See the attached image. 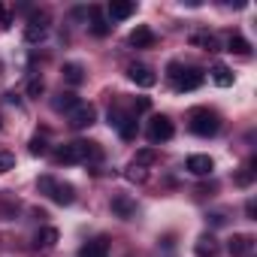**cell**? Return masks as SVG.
<instances>
[{
    "instance_id": "3",
    "label": "cell",
    "mask_w": 257,
    "mask_h": 257,
    "mask_svg": "<svg viewBox=\"0 0 257 257\" xmlns=\"http://www.w3.org/2000/svg\"><path fill=\"white\" fill-rule=\"evenodd\" d=\"M206 82V73L200 67H182V64H170V85L185 94V91H197Z\"/></svg>"
},
{
    "instance_id": "27",
    "label": "cell",
    "mask_w": 257,
    "mask_h": 257,
    "mask_svg": "<svg viewBox=\"0 0 257 257\" xmlns=\"http://www.w3.org/2000/svg\"><path fill=\"white\" fill-rule=\"evenodd\" d=\"M16 167V155L7 152V149H0V173H10Z\"/></svg>"
},
{
    "instance_id": "5",
    "label": "cell",
    "mask_w": 257,
    "mask_h": 257,
    "mask_svg": "<svg viewBox=\"0 0 257 257\" xmlns=\"http://www.w3.org/2000/svg\"><path fill=\"white\" fill-rule=\"evenodd\" d=\"M146 137H149L152 146H161V143H170V140L176 137V127H173V121H170L167 115H155V118L149 121Z\"/></svg>"
},
{
    "instance_id": "25",
    "label": "cell",
    "mask_w": 257,
    "mask_h": 257,
    "mask_svg": "<svg viewBox=\"0 0 257 257\" xmlns=\"http://www.w3.org/2000/svg\"><path fill=\"white\" fill-rule=\"evenodd\" d=\"M28 152H31L34 158H43V155H49V143H46L43 137H34L31 146H28Z\"/></svg>"
},
{
    "instance_id": "22",
    "label": "cell",
    "mask_w": 257,
    "mask_h": 257,
    "mask_svg": "<svg viewBox=\"0 0 257 257\" xmlns=\"http://www.w3.org/2000/svg\"><path fill=\"white\" fill-rule=\"evenodd\" d=\"M212 82H215L218 88H230V85H233V73H230V67L215 64V67H212Z\"/></svg>"
},
{
    "instance_id": "24",
    "label": "cell",
    "mask_w": 257,
    "mask_h": 257,
    "mask_svg": "<svg viewBox=\"0 0 257 257\" xmlns=\"http://www.w3.org/2000/svg\"><path fill=\"white\" fill-rule=\"evenodd\" d=\"M155 161H158V152H155V149H140V152H137V158H134V164H137V167H143V170H146V167H152Z\"/></svg>"
},
{
    "instance_id": "14",
    "label": "cell",
    "mask_w": 257,
    "mask_h": 257,
    "mask_svg": "<svg viewBox=\"0 0 257 257\" xmlns=\"http://www.w3.org/2000/svg\"><path fill=\"white\" fill-rule=\"evenodd\" d=\"M112 212L118 218H124V221H131L137 215V200L127 197V194H118V197H112Z\"/></svg>"
},
{
    "instance_id": "26",
    "label": "cell",
    "mask_w": 257,
    "mask_h": 257,
    "mask_svg": "<svg viewBox=\"0 0 257 257\" xmlns=\"http://www.w3.org/2000/svg\"><path fill=\"white\" fill-rule=\"evenodd\" d=\"M43 91H46V82H43L40 76H34V79L28 82V97H31V100H37V97H40Z\"/></svg>"
},
{
    "instance_id": "19",
    "label": "cell",
    "mask_w": 257,
    "mask_h": 257,
    "mask_svg": "<svg viewBox=\"0 0 257 257\" xmlns=\"http://www.w3.org/2000/svg\"><path fill=\"white\" fill-rule=\"evenodd\" d=\"M79 103H82V100H79V97H76L73 91H61V94H58V97L52 100L55 112H70V109H73V106H79Z\"/></svg>"
},
{
    "instance_id": "4",
    "label": "cell",
    "mask_w": 257,
    "mask_h": 257,
    "mask_svg": "<svg viewBox=\"0 0 257 257\" xmlns=\"http://www.w3.org/2000/svg\"><path fill=\"white\" fill-rule=\"evenodd\" d=\"M188 127H191V134L209 140V137H215V134L221 131V118H218L212 109L200 106V109H191V115H188Z\"/></svg>"
},
{
    "instance_id": "30",
    "label": "cell",
    "mask_w": 257,
    "mask_h": 257,
    "mask_svg": "<svg viewBox=\"0 0 257 257\" xmlns=\"http://www.w3.org/2000/svg\"><path fill=\"white\" fill-rule=\"evenodd\" d=\"M0 25H4V28L13 25V10H10L7 4H0Z\"/></svg>"
},
{
    "instance_id": "9",
    "label": "cell",
    "mask_w": 257,
    "mask_h": 257,
    "mask_svg": "<svg viewBox=\"0 0 257 257\" xmlns=\"http://www.w3.org/2000/svg\"><path fill=\"white\" fill-rule=\"evenodd\" d=\"M127 79H131L137 88H155V85H158L155 70L146 67V64H131V67H127Z\"/></svg>"
},
{
    "instance_id": "16",
    "label": "cell",
    "mask_w": 257,
    "mask_h": 257,
    "mask_svg": "<svg viewBox=\"0 0 257 257\" xmlns=\"http://www.w3.org/2000/svg\"><path fill=\"white\" fill-rule=\"evenodd\" d=\"M191 46H197V49H203V52H221L218 37L209 34V31H194V34H191Z\"/></svg>"
},
{
    "instance_id": "29",
    "label": "cell",
    "mask_w": 257,
    "mask_h": 257,
    "mask_svg": "<svg viewBox=\"0 0 257 257\" xmlns=\"http://www.w3.org/2000/svg\"><path fill=\"white\" fill-rule=\"evenodd\" d=\"M251 167H254V164H248V167L236 176V185H239V188H248V185L254 182V170H251Z\"/></svg>"
},
{
    "instance_id": "23",
    "label": "cell",
    "mask_w": 257,
    "mask_h": 257,
    "mask_svg": "<svg viewBox=\"0 0 257 257\" xmlns=\"http://www.w3.org/2000/svg\"><path fill=\"white\" fill-rule=\"evenodd\" d=\"M227 52H233V55H251V43H248L245 37H239V34H230Z\"/></svg>"
},
{
    "instance_id": "2",
    "label": "cell",
    "mask_w": 257,
    "mask_h": 257,
    "mask_svg": "<svg viewBox=\"0 0 257 257\" xmlns=\"http://www.w3.org/2000/svg\"><path fill=\"white\" fill-rule=\"evenodd\" d=\"M37 188H40V194H46V197H49L52 203H58V206H73V203H76V188H73L70 182L55 179V176H40Z\"/></svg>"
},
{
    "instance_id": "12",
    "label": "cell",
    "mask_w": 257,
    "mask_h": 257,
    "mask_svg": "<svg viewBox=\"0 0 257 257\" xmlns=\"http://www.w3.org/2000/svg\"><path fill=\"white\" fill-rule=\"evenodd\" d=\"M227 251H230V257H251L254 239H251L248 233H236V236L227 242Z\"/></svg>"
},
{
    "instance_id": "10",
    "label": "cell",
    "mask_w": 257,
    "mask_h": 257,
    "mask_svg": "<svg viewBox=\"0 0 257 257\" xmlns=\"http://www.w3.org/2000/svg\"><path fill=\"white\" fill-rule=\"evenodd\" d=\"M185 170H188L191 176L203 179V176H212V173H215V161H212L209 155H191V158L185 161Z\"/></svg>"
},
{
    "instance_id": "28",
    "label": "cell",
    "mask_w": 257,
    "mask_h": 257,
    "mask_svg": "<svg viewBox=\"0 0 257 257\" xmlns=\"http://www.w3.org/2000/svg\"><path fill=\"white\" fill-rule=\"evenodd\" d=\"M127 179H131V182H146V179H149V170L131 164V167H127Z\"/></svg>"
},
{
    "instance_id": "20",
    "label": "cell",
    "mask_w": 257,
    "mask_h": 257,
    "mask_svg": "<svg viewBox=\"0 0 257 257\" xmlns=\"http://www.w3.org/2000/svg\"><path fill=\"white\" fill-rule=\"evenodd\" d=\"M61 73H64V82H70V85H82L85 82V67L82 64H73L70 61V64H64Z\"/></svg>"
},
{
    "instance_id": "11",
    "label": "cell",
    "mask_w": 257,
    "mask_h": 257,
    "mask_svg": "<svg viewBox=\"0 0 257 257\" xmlns=\"http://www.w3.org/2000/svg\"><path fill=\"white\" fill-rule=\"evenodd\" d=\"M134 13H137L134 0H112V4L106 7V19L109 22H124V19H131Z\"/></svg>"
},
{
    "instance_id": "21",
    "label": "cell",
    "mask_w": 257,
    "mask_h": 257,
    "mask_svg": "<svg viewBox=\"0 0 257 257\" xmlns=\"http://www.w3.org/2000/svg\"><path fill=\"white\" fill-rule=\"evenodd\" d=\"M58 239H61V236H58V230H55V227H43V230L37 233L34 245H37V248H55V245H58Z\"/></svg>"
},
{
    "instance_id": "8",
    "label": "cell",
    "mask_w": 257,
    "mask_h": 257,
    "mask_svg": "<svg viewBox=\"0 0 257 257\" xmlns=\"http://www.w3.org/2000/svg\"><path fill=\"white\" fill-rule=\"evenodd\" d=\"M49 34V13H34L25 25V43H43Z\"/></svg>"
},
{
    "instance_id": "15",
    "label": "cell",
    "mask_w": 257,
    "mask_h": 257,
    "mask_svg": "<svg viewBox=\"0 0 257 257\" xmlns=\"http://www.w3.org/2000/svg\"><path fill=\"white\" fill-rule=\"evenodd\" d=\"M194 254H197V257H218V254H221V245H218V239H215L212 233H203V236L197 239V245H194Z\"/></svg>"
},
{
    "instance_id": "18",
    "label": "cell",
    "mask_w": 257,
    "mask_h": 257,
    "mask_svg": "<svg viewBox=\"0 0 257 257\" xmlns=\"http://www.w3.org/2000/svg\"><path fill=\"white\" fill-rule=\"evenodd\" d=\"M79 257H109V245L103 239H91L79 248Z\"/></svg>"
},
{
    "instance_id": "6",
    "label": "cell",
    "mask_w": 257,
    "mask_h": 257,
    "mask_svg": "<svg viewBox=\"0 0 257 257\" xmlns=\"http://www.w3.org/2000/svg\"><path fill=\"white\" fill-rule=\"evenodd\" d=\"M109 124L121 134V140H134V137H137V118H134L131 112H124L121 106L109 109Z\"/></svg>"
},
{
    "instance_id": "31",
    "label": "cell",
    "mask_w": 257,
    "mask_h": 257,
    "mask_svg": "<svg viewBox=\"0 0 257 257\" xmlns=\"http://www.w3.org/2000/svg\"><path fill=\"white\" fill-rule=\"evenodd\" d=\"M245 215H248L251 221H257V203H254V200H248V203H245Z\"/></svg>"
},
{
    "instance_id": "32",
    "label": "cell",
    "mask_w": 257,
    "mask_h": 257,
    "mask_svg": "<svg viewBox=\"0 0 257 257\" xmlns=\"http://www.w3.org/2000/svg\"><path fill=\"white\" fill-rule=\"evenodd\" d=\"M0 131H4V118H0Z\"/></svg>"
},
{
    "instance_id": "1",
    "label": "cell",
    "mask_w": 257,
    "mask_h": 257,
    "mask_svg": "<svg viewBox=\"0 0 257 257\" xmlns=\"http://www.w3.org/2000/svg\"><path fill=\"white\" fill-rule=\"evenodd\" d=\"M103 161V149L97 143H88V140H76V143H64L58 146L55 152V164H100Z\"/></svg>"
},
{
    "instance_id": "7",
    "label": "cell",
    "mask_w": 257,
    "mask_h": 257,
    "mask_svg": "<svg viewBox=\"0 0 257 257\" xmlns=\"http://www.w3.org/2000/svg\"><path fill=\"white\" fill-rule=\"evenodd\" d=\"M67 121H70L73 131H85V127H91V124L97 121V109H94L91 103H79V106H73V109L67 112Z\"/></svg>"
},
{
    "instance_id": "13",
    "label": "cell",
    "mask_w": 257,
    "mask_h": 257,
    "mask_svg": "<svg viewBox=\"0 0 257 257\" xmlns=\"http://www.w3.org/2000/svg\"><path fill=\"white\" fill-rule=\"evenodd\" d=\"M127 43H131L134 49H152V46L158 43V37H155V31H152V28L140 25V28H134V31H131V37H127Z\"/></svg>"
},
{
    "instance_id": "17",
    "label": "cell",
    "mask_w": 257,
    "mask_h": 257,
    "mask_svg": "<svg viewBox=\"0 0 257 257\" xmlns=\"http://www.w3.org/2000/svg\"><path fill=\"white\" fill-rule=\"evenodd\" d=\"M88 13H91V25H88L91 34H94V37H106V34L112 31V25H109V19L103 16V10H100V7H91Z\"/></svg>"
}]
</instances>
